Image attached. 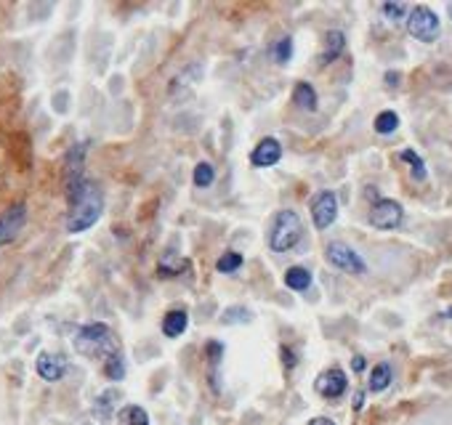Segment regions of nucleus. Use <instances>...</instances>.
<instances>
[{"label": "nucleus", "instance_id": "nucleus-21", "mask_svg": "<svg viewBox=\"0 0 452 425\" xmlns=\"http://www.w3.org/2000/svg\"><path fill=\"white\" fill-rule=\"evenodd\" d=\"M399 157H402V162H407V165H410L412 178H415V181H425V175H428V173H425V162L418 157L412 149H404Z\"/></svg>", "mask_w": 452, "mask_h": 425}, {"label": "nucleus", "instance_id": "nucleus-24", "mask_svg": "<svg viewBox=\"0 0 452 425\" xmlns=\"http://www.w3.org/2000/svg\"><path fill=\"white\" fill-rule=\"evenodd\" d=\"M213 178H216V171H213L211 162H199L197 168H195V175H192V181H195V186H197V189L211 186Z\"/></svg>", "mask_w": 452, "mask_h": 425}, {"label": "nucleus", "instance_id": "nucleus-7", "mask_svg": "<svg viewBox=\"0 0 452 425\" xmlns=\"http://www.w3.org/2000/svg\"><path fill=\"white\" fill-rule=\"evenodd\" d=\"M311 218L319 231L330 229L338 218V197L332 192H319L317 197L311 199Z\"/></svg>", "mask_w": 452, "mask_h": 425}, {"label": "nucleus", "instance_id": "nucleus-20", "mask_svg": "<svg viewBox=\"0 0 452 425\" xmlns=\"http://www.w3.org/2000/svg\"><path fill=\"white\" fill-rule=\"evenodd\" d=\"M250 319H253V311L245 308V305H232V308H226L224 314H221L224 324H248Z\"/></svg>", "mask_w": 452, "mask_h": 425}, {"label": "nucleus", "instance_id": "nucleus-29", "mask_svg": "<svg viewBox=\"0 0 452 425\" xmlns=\"http://www.w3.org/2000/svg\"><path fill=\"white\" fill-rule=\"evenodd\" d=\"M351 367H354V372L365 370V356H354V359H351Z\"/></svg>", "mask_w": 452, "mask_h": 425}, {"label": "nucleus", "instance_id": "nucleus-17", "mask_svg": "<svg viewBox=\"0 0 452 425\" xmlns=\"http://www.w3.org/2000/svg\"><path fill=\"white\" fill-rule=\"evenodd\" d=\"M118 423L120 425H149V415L144 407L139 404H128L118 412Z\"/></svg>", "mask_w": 452, "mask_h": 425}, {"label": "nucleus", "instance_id": "nucleus-9", "mask_svg": "<svg viewBox=\"0 0 452 425\" xmlns=\"http://www.w3.org/2000/svg\"><path fill=\"white\" fill-rule=\"evenodd\" d=\"M346 388H348V380H346V372L341 367H330L317 377V394L325 398L344 396Z\"/></svg>", "mask_w": 452, "mask_h": 425}, {"label": "nucleus", "instance_id": "nucleus-30", "mask_svg": "<svg viewBox=\"0 0 452 425\" xmlns=\"http://www.w3.org/2000/svg\"><path fill=\"white\" fill-rule=\"evenodd\" d=\"M309 425H335L330 417H314V420H309Z\"/></svg>", "mask_w": 452, "mask_h": 425}, {"label": "nucleus", "instance_id": "nucleus-23", "mask_svg": "<svg viewBox=\"0 0 452 425\" xmlns=\"http://www.w3.org/2000/svg\"><path fill=\"white\" fill-rule=\"evenodd\" d=\"M271 56H274V62L277 64H288L292 56V38H279L277 43H274V48H271Z\"/></svg>", "mask_w": 452, "mask_h": 425}, {"label": "nucleus", "instance_id": "nucleus-15", "mask_svg": "<svg viewBox=\"0 0 452 425\" xmlns=\"http://www.w3.org/2000/svg\"><path fill=\"white\" fill-rule=\"evenodd\" d=\"M391 377H394V372H391V364L388 361H381V364H375L370 372V391L372 394H381L386 391L388 385H391Z\"/></svg>", "mask_w": 452, "mask_h": 425}, {"label": "nucleus", "instance_id": "nucleus-25", "mask_svg": "<svg viewBox=\"0 0 452 425\" xmlns=\"http://www.w3.org/2000/svg\"><path fill=\"white\" fill-rule=\"evenodd\" d=\"M221 356H224V345L218 343V340H213V343H208V359H211L213 364V388L218 391V364H221Z\"/></svg>", "mask_w": 452, "mask_h": 425}, {"label": "nucleus", "instance_id": "nucleus-26", "mask_svg": "<svg viewBox=\"0 0 452 425\" xmlns=\"http://www.w3.org/2000/svg\"><path fill=\"white\" fill-rule=\"evenodd\" d=\"M381 11L388 22H399V19H404V13H407V6L404 3H383L381 6Z\"/></svg>", "mask_w": 452, "mask_h": 425}, {"label": "nucleus", "instance_id": "nucleus-22", "mask_svg": "<svg viewBox=\"0 0 452 425\" xmlns=\"http://www.w3.org/2000/svg\"><path fill=\"white\" fill-rule=\"evenodd\" d=\"M104 372H106V377H109V380H122V377H125V359L120 356V354L106 356Z\"/></svg>", "mask_w": 452, "mask_h": 425}, {"label": "nucleus", "instance_id": "nucleus-31", "mask_svg": "<svg viewBox=\"0 0 452 425\" xmlns=\"http://www.w3.org/2000/svg\"><path fill=\"white\" fill-rule=\"evenodd\" d=\"M362 404H365V394L359 391L357 396H354V410H362Z\"/></svg>", "mask_w": 452, "mask_h": 425}, {"label": "nucleus", "instance_id": "nucleus-11", "mask_svg": "<svg viewBox=\"0 0 452 425\" xmlns=\"http://www.w3.org/2000/svg\"><path fill=\"white\" fill-rule=\"evenodd\" d=\"M279 159H282V144L277 138H261L250 154V162L255 168H271Z\"/></svg>", "mask_w": 452, "mask_h": 425}, {"label": "nucleus", "instance_id": "nucleus-4", "mask_svg": "<svg viewBox=\"0 0 452 425\" xmlns=\"http://www.w3.org/2000/svg\"><path fill=\"white\" fill-rule=\"evenodd\" d=\"M439 16L428 6H415L407 16V32L421 43H434L439 38Z\"/></svg>", "mask_w": 452, "mask_h": 425}, {"label": "nucleus", "instance_id": "nucleus-2", "mask_svg": "<svg viewBox=\"0 0 452 425\" xmlns=\"http://www.w3.org/2000/svg\"><path fill=\"white\" fill-rule=\"evenodd\" d=\"M75 351L78 354H85V356H112V354H118V340H115V335L112 330L101 324V322H96V324H85V327H80L78 335H75Z\"/></svg>", "mask_w": 452, "mask_h": 425}, {"label": "nucleus", "instance_id": "nucleus-27", "mask_svg": "<svg viewBox=\"0 0 452 425\" xmlns=\"http://www.w3.org/2000/svg\"><path fill=\"white\" fill-rule=\"evenodd\" d=\"M118 396L115 391H106V394H101V396L96 398V415L99 417H109V412H112V398Z\"/></svg>", "mask_w": 452, "mask_h": 425}, {"label": "nucleus", "instance_id": "nucleus-12", "mask_svg": "<svg viewBox=\"0 0 452 425\" xmlns=\"http://www.w3.org/2000/svg\"><path fill=\"white\" fill-rule=\"evenodd\" d=\"M346 48V35L341 29H330L327 35H325V51H322V62L319 64H330L335 62Z\"/></svg>", "mask_w": 452, "mask_h": 425}, {"label": "nucleus", "instance_id": "nucleus-16", "mask_svg": "<svg viewBox=\"0 0 452 425\" xmlns=\"http://www.w3.org/2000/svg\"><path fill=\"white\" fill-rule=\"evenodd\" d=\"M292 101L301 106V109H306V112H314L317 109V91L311 88V82H298L295 85V91H292Z\"/></svg>", "mask_w": 452, "mask_h": 425}, {"label": "nucleus", "instance_id": "nucleus-1", "mask_svg": "<svg viewBox=\"0 0 452 425\" xmlns=\"http://www.w3.org/2000/svg\"><path fill=\"white\" fill-rule=\"evenodd\" d=\"M69 199V212H66V231L69 234H80V231H88L104 210V197H101V189L93 184V181H83L78 189L66 192Z\"/></svg>", "mask_w": 452, "mask_h": 425}, {"label": "nucleus", "instance_id": "nucleus-33", "mask_svg": "<svg viewBox=\"0 0 452 425\" xmlns=\"http://www.w3.org/2000/svg\"><path fill=\"white\" fill-rule=\"evenodd\" d=\"M447 11H450V16H452V3H450V6H447Z\"/></svg>", "mask_w": 452, "mask_h": 425}, {"label": "nucleus", "instance_id": "nucleus-18", "mask_svg": "<svg viewBox=\"0 0 452 425\" xmlns=\"http://www.w3.org/2000/svg\"><path fill=\"white\" fill-rule=\"evenodd\" d=\"M242 264H245V258H242L239 252L229 250V252H224L218 261H216V268H218L221 274H234V271H239V268H242Z\"/></svg>", "mask_w": 452, "mask_h": 425}, {"label": "nucleus", "instance_id": "nucleus-13", "mask_svg": "<svg viewBox=\"0 0 452 425\" xmlns=\"http://www.w3.org/2000/svg\"><path fill=\"white\" fill-rule=\"evenodd\" d=\"M189 327V317H186V311H168L165 319H162V332L168 335V338H181L184 330Z\"/></svg>", "mask_w": 452, "mask_h": 425}, {"label": "nucleus", "instance_id": "nucleus-32", "mask_svg": "<svg viewBox=\"0 0 452 425\" xmlns=\"http://www.w3.org/2000/svg\"><path fill=\"white\" fill-rule=\"evenodd\" d=\"M386 80H388V85H397L399 75H397V72H388V75H386Z\"/></svg>", "mask_w": 452, "mask_h": 425}, {"label": "nucleus", "instance_id": "nucleus-19", "mask_svg": "<svg viewBox=\"0 0 452 425\" xmlns=\"http://www.w3.org/2000/svg\"><path fill=\"white\" fill-rule=\"evenodd\" d=\"M375 131L381 133V136H388V133H394L399 128V115L397 112H391V109H386V112H381L378 117H375Z\"/></svg>", "mask_w": 452, "mask_h": 425}, {"label": "nucleus", "instance_id": "nucleus-6", "mask_svg": "<svg viewBox=\"0 0 452 425\" xmlns=\"http://www.w3.org/2000/svg\"><path fill=\"white\" fill-rule=\"evenodd\" d=\"M402 205L394 202V199H378L375 205H372L370 215H367V221L370 226L375 229H383V231H391V229H397L402 224Z\"/></svg>", "mask_w": 452, "mask_h": 425}, {"label": "nucleus", "instance_id": "nucleus-5", "mask_svg": "<svg viewBox=\"0 0 452 425\" xmlns=\"http://www.w3.org/2000/svg\"><path fill=\"white\" fill-rule=\"evenodd\" d=\"M325 258H327V264L335 266V268H341L346 274H367V264H365V258L359 255L354 247H348L346 242H330L327 247H325Z\"/></svg>", "mask_w": 452, "mask_h": 425}, {"label": "nucleus", "instance_id": "nucleus-14", "mask_svg": "<svg viewBox=\"0 0 452 425\" xmlns=\"http://www.w3.org/2000/svg\"><path fill=\"white\" fill-rule=\"evenodd\" d=\"M285 284L295 292H306L311 287V274H309V268H304V266H292V268H288V271H285Z\"/></svg>", "mask_w": 452, "mask_h": 425}, {"label": "nucleus", "instance_id": "nucleus-8", "mask_svg": "<svg viewBox=\"0 0 452 425\" xmlns=\"http://www.w3.org/2000/svg\"><path fill=\"white\" fill-rule=\"evenodd\" d=\"M27 224V205L19 202V205H11L8 210L0 215V247L11 245L13 239L19 237V231L24 229Z\"/></svg>", "mask_w": 452, "mask_h": 425}, {"label": "nucleus", "instance_id": "nucleus-3", "mask_svg": "<svg viewBox=\"0 0 452 425\" xmlns=\"http://www.w3.org/2000/svg\"><path fill=\"white\" fill-rule=\"evenodd\" d=\"M301 237H304L301 215L295 210H279L277 215H274V224H271L269 247L274 252H288L301 242Z\"/></svg>", "mask_w": 452, "mask_h": 425}, {"label": "nucleus", "instance_id": "nucleus-10", "mask_svg": "<svg viewBox=\"0 0 452 425\" xmlns=\"http://www.w3.org/2000/svg\"><path fill=\"white\" fill-rule=\"evenodd\" d=\"M35 370L38 375L45 380V383H56V380H62L66 372V361L64 356H59V354H48V351H43L35 361Z\"/></svg>", "mask_w": 452, "mask_h": 425}, {"label": "nucleus", "instance_id": "nucleus-28", "mask_svg": "<svg viewBox=\"0 0 452 425\" xmlns=\"http://www.w3.org/2000/svg\"><path fill=\"white\" fill-rule=\"evenodd\" d=\"M282 359H285V367H288V370H290L292 364H295V356H292L290 348H282Z\"/></svg>", "mask_w": 452, "mask_h": 425}]
</instances>
